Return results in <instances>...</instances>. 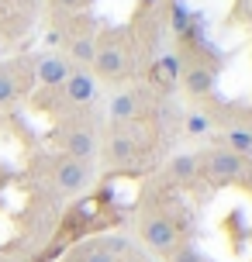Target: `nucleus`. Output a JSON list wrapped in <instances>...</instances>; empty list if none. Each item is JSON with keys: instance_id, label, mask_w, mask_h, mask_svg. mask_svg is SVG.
<instances>
[{"instance_id": "obj_1", "label": "nucleus", "mask_w": 252, "mask_h": 262, "mask_svg": "<svg viewBox=\"0 0 252 262\" xmlns=\"http://www.w3.org/2000/svg\"><path fill=\"white\" fill-rule=\"evenodd\" d=\"M142 238H145L152 249H173L176 228H173L166 217H145V221H142Z\"/></svg>"}, {"instance_id": "obj_2", "label": "nucleus", "mask_w": 252, "mask_h": 262, "mask_svg": "<svg viewBox=\"0 0 252 262\" xmlns=\"http://www.w3.org/2000/svg\"><path fill=\"white\" fill-rule=\"evenodd\" d=\"M87 162H76V159H66L62 166H59V172H55V180H59V186L66 190V193H76V190H83L87 186Z\"/></svg>"}, {"instance_id": "obj_3", "label": "nucleus", "mask_w": 252, "mask_h": 262, "mask_svg": "<svg viewBox=\"0 0 252 262\" xmlns=\"http://www.w3.org/2000/svg\"><path fill=\"white\" fill-rule=\"evenodd\" d=\"M66 79H69L66 59H59V55H45V59H38V83L41 86H59V83H66Z\"/></svg>"}, {"instance_id": "obj_4", "label": "nucleus", "mask_w": 252, "mask_h": 262, "mask_svg": "<svg viewBox=\"0 0 252 262\" xmlns=\"http://www.w3.org/2000/svg\"><path fill=\"white\" fill-rule=\"evenodd\" d=\"M66 152H69V159L87 162V159L97 156V138H93L90 131H69L66 135Z\"/></svg>"}, {"instance_id": "obj_5", "label": "nucleus", "mask_w": 252, "mask_h": 262, "mask_svg": "<svg viewBox=\"0 0 252 262\" xmlns=\"http://www.w3.org/2000/svg\"><path fill=\"white\" fill-rule=\"evenodd\" d=\"M66 97H69V100H76V104L93 100V97H97V83H93V76H87V73H69Z\"/></svg>"}, {"instance_id": "obj_6", "label": "nucleus", "mask_w": 252, "mask_h": 262, "mask_svg": "<svg viewBox=\"0 0 252 262\" xmlns=\"http://www.w3.org/2000/svg\"><path fill=\"white\" fill-rule=\"evenodd\" d=\"M93 62H97V73H100V76H118L121 69H124V55H121L118 49H100Z\"/></svg>"}, {"instance_id": "obj_7", "label": "nucleus", "mask_w": 252, "mask_h": 262, "mask_svg": "<svg viewBox=\"0 0 252 262\" xmlns=\"http://www.w3.org/2000/svg\"><path fill=\"white\" fill-rule=\"evenodd\" d=\"M207 166H211L214 176H235V172L242 169V162H239V156H235V152H214Z\"/></svg>"}, {"instance_id": "obj_8", "label": "nucleus", "mask_w": 252, "mask_h": 262, "mask_svg": "<svg viewBox=\"0 0 252 262\" xmlns=\"http://www.w3.org/2000/svg\"><path fill=\"white\" fill-rule=\"evenodd\" d=\"M211 86H214V76L207 69H190L186 73V90L190 93H207Z\"/></svg>"}, {"instance_id": "obj_9", "label": "nucleus", "mask_w": 252, "mask_h": 262, "mask_svg": "<svg viewBox=\"0 0 252 262\" xmlns=\"http://www.w3.org/2000/svg\"><path fill=\"white\" fill-rule=\"evenodd\" d=\"M170 169H173V176H176V180H190V176L197 172V156H176Z\"/></svg>"}, {"instance_id": "obj_10", "label": "nucleus", "mask_w": 252, "mask_h": 262, "mask_svg": "<svg viewBox=\"0 0 252 262\" xmlns=\"http://www.w3.org/2000/svg\"><path fill=\"white\" fill-rule=\"evenodd\" d=\"M73 59H76V62H93V59H97L93 38H76L73 41Z\"/></svg>"}, {"instance_id": "obj_11", "label": "nucleus", "mask_w": 252, "mask_h": 262, "mask_svg": "<svg viewBox=\"0 0 252 262\" xmlns=\"http://www.w3.org/2000/svg\"><path fill=\"white\" fill-rule=\"evenodd\" d=\"M111 114H114V118H132L135 114V100L128 97V93H118V97L111 100Z\"/></svg>"}, {"instance_id": "obj_12", "label": "nucleus", "mask_w": 252, "mask_h": 262, "mask_svg": "<svg viewBox=\"0 0 252 262\" xmlns=\"http://www.w3.org/2000/svg\"><path fill=\"white\" fill-rule=\"evenodd\" d=\"M14 93H17V83H14L11 73H0V104H11Z\"/></svg>"}, {"instance_id": "obj_13", "label": "nucleus", "mask_w": 252, "mask_h": 262, "mask_svg": "<svg viewBox=\"0 0 252 262\" xmlns=\"http://www.w3.org/2000/svg\"><path fill=\"white\" fill-rule=\"evenodd\" d=\"M228 142H232V152H252V135L249 131H232Z\"/></svg>"}, {"instance_id": "obj_14", "label": "nucleus", "mask_w": 252, "mask_h": 262, "mask_svg": "<svg viewBox=\"0 0 252 262\" xmlns=\"http://www.w3.org/2000/svg\"><path fill=\"white\" fill-rule=\"evenodd\" d=\"M132 138H114V142H111V156L114 159H121V162H128V159H132Z\"/></svg>"}, {"instance_id": "obj_15", "label": "nucleus", "mask_w": 252, "mask_h": 262, "mask_svg": "<svg viewBox=\"0 0 252 262\" xmlns=\"http://www.w3.org/2000/svg\"><path fill=\"white\" fill-rule=\"evenodd\" d=\"M170 262H204V255H200L197 249H190V245H186V249H176V252H173Z\"/></svg>"}, {"instance_id": "obj_16", "label": "nucleus", "mask_w": 252, "mask_h": 262, "mask_svg": "<svg viewBox=\"0 0 252 262\" xmlns=\"http://www.w3.org/2000/svg\"><path fill=\"white\" fill-rule=\"evenodd\" d=\"M186 131H190V135H200V131H207V118H200V114H190V118H186Z\"/></svg>"}, {"instance_id": "obj_17", "label": "nucleus", "mask_w": 252, "mask_h": 262, "mask_svg": "<svg viewBox=\"0 0 252 262\" xmlns=\"http://www.w3.org/2000/svg\"><path fill=\"white\" fill-rule=\"evenodd\" d=\"M87 262H114V255H111V252H104V249H93L90 255H87Z\"/></svg>"}, {"instance_id": "obj_18", "label": "nucleus", "mask_w": 252, "mask_h": 262, "mask_svg": "<svg viewBox=\"0 0 252 262\" xmlns=\"http://www.w3.org/2000/svg\"><path fill=\"white\" fill-rule=\"evenodd\" d=\"M162 66H166V73H173V76H176V69H180V62H176V59H166Z\"/></svg>"}]
</instances>
